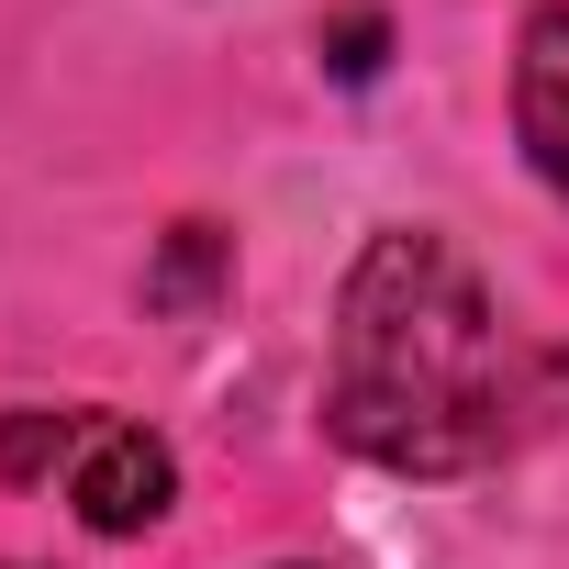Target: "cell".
Returning <instances> with one entry per match:
<instances>
[{
	"label": "cell",
	"mask_w": 569,
	"mask_h": 569,
	"mask_svg": "<svg viewBox=\"0 0 569 569\" xmlns=\"http://www.w3.org/2000/svg\"><path fill=\"white\" fill-rule=\"evenodd\" d=\"M558 380H569V347H558Z\"/></svg>",
	"instance_id": "7"
},
{
	"label": "cell",
	"mask_w": 569,
	"mask_h": 569,
	"mask_svg": "<svg viewBox=\"0 0 569 569\" xmlns=\"http://www.w3.org/2000/svg\"><path fill=\"white\" fill-rule=\"evenodd\" d=\"M513 336L491 279L436 223H380L336 291L325 425L391 480H458L513 447Z\"/></svg>",
	"instance_id": "1"
},
{
	"label": "cell",
	"mask_w": 569,
	"mask_h": 569,
	"mask_svg": "<svg viewBox=\"0 0 569 569\" xmlns=\"http://www.w3.org/2000/svg\"><path fill=\"white\" fill-rule=\"evenodd\" d=\"M336 79H380V12H347L336 23Z\"/></svg>",
	"instance_id": "6"
},
{
	"label": "cell",
	"mask_w": 569,
	"mask_h": 569,
	"mask_svg": "<svg viewBox=\"0 0 569 569\" xmlns=\"http://www.w3.org/2000/svg\"><path fill=\"white\" fill-rule=\"evenodd\" d=\"M212 268H223V234H212V223H179V234H168V268H157V302H168V313L201 302Z\"/></svg>",
	"instance_id": "5"
},
{
	"label": "cell",
	"mask_w": 569,
	"mask_h": 569,
	"mask_svg": "<svg viewBox=\"0 0 569 569\" xmlns=\"http://www.w3.org/2000/svg\"><path fill=\"white\" fill-rule=\"evenodd\" d=\"M513 134L536 157V179L569 201V0L525 12V57H513Z\"/></svg>",
	"instance_id": "3"
},
{
	"label": "cell",
	"mask_w": 569,
	"mask_h": 569,
	"mask_svg": "<svg viewBox=\"0 0 569 569\" xmlns=\"http://www.w3.org/2000/svg\"><path fill=\"white\" fill-rule=\"evenodd\" d=\"M79 447H90V413H46V402L0 413V480H57Z\"/></svg>",
	"instance_id": "4"
},
{
	"label": "cell",
	"mask_w": 569,
	"mask_h": 569,
	"mask_svg": "<svg viewBox=\"0 0 569 569\" xmlns=\"http://www.w3.org/2000/svg\"><path fill=\"white\" fill-rule=\"evenodd\" d=\"M68 502H79L90 536H146V525H168V502H179L168 436H146V425H90V447L68 458Z\"/></svg>",
	"instance_id": "2"
}]
</instances>
